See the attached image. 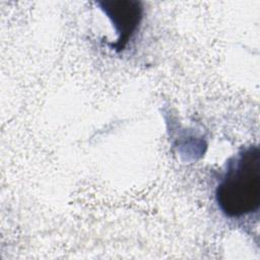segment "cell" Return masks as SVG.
<instances>
[{
	"label": "cell",
	"mask_w": 260,
	"mask_h": 260,
	"mask_svg": "<svg viewBox=\"0 0 260 260\" xmlns=\"http://www.w3.org/2000/svg\"><path fill=\"white\" fill-rule=\"evenodd\" d=\"M220 210L230 217L256 211L260 204V149L250 146L229 162L215 190Z\"/></svg>",
	"instance_id": "6da1fadb"
},
{
	"label": "cell",
	"mask_w": 260,
	"mask_h": 260,
	"mask_svg": "<svg viewBox=\"0 0 260 260\" xmlns=\"http://www.w3.org/2000/svg\"><path fill=\"white\" fill-rule=\"evenodd\" d=\"M99 5L112 21L118 35L114 49L122 51L139 26L142 18L141 3L135 0H114L101 1Z\"/></svg>",
	"instance_id": "7a4b0ae2"
}]
</instances>
